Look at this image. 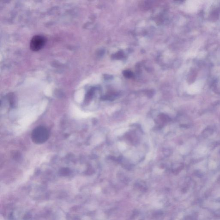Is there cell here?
<instances>
[{
	"label": "cell",
	"mask_w": 220,
	"mask_h": 220,
	"mask_svg": "<svg viewBox=\"0 0 220 220\" xmlns=\"http://www.w3.org/2000/svg\"><path fill=\"white\" fill-rule=\"evenodd\" d=\"M46 42V38L44 36L35 35L31 41L30 48L32 51H39L44 47Z\"/></svg>",
	"instance_id": "7a4b0ae2"
},
{
	"label": "cell",
	"mask_w": 220,
	"mask_h": 220,
	"mask_svg": "<svg viewBox=\"0 0 220 220\" xmlns=\"http://www.w3.org/2000/svg\"><path fill=\"white\" fill-rule=\"evenodd\" d=\"M49 136V133L47 129L42 126L35 128L31 134L32 141L36 144L45 143L48 139Z\"/></svg>",
	"instance_id": "6da1fadb"
},
{
	"label": "cell",
	"mask_w": 220,
	"mask_h": 220,
	"mask_svg": "<svg viewBox=\"0 0 220 220\" xmlns=\"http://www.w3.org/2000/svg\"><path fill=\"white\" fill-rule=\"evenodd\" d=\"M125 77L127 78H130L133 77V73L132 72L129 71H125L123 73Z\"/></svg>",
	"instance_id": "3957f363"
},
{
	"label": "cell",
	"mask_w": 220,
	"mask_h": 220,
	"mask_svg": "<svg viewBox=\"0 0 220 220\" xmlns=\"http://www.w3.org/2000/svg\"><path fill=\"white\" fill-rule=\"evenodd\" d=\"M69 172H70V171H69V169H68L63 168L61 170V171H60V173H61L62 175H66L69 174Z\"/></svg>",
	"instance_id": "277c9868"
}]
</instances>
